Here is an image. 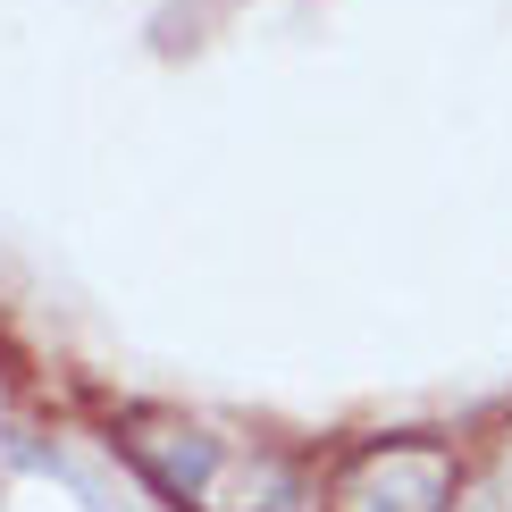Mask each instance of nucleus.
I'll list each match as a JSON object with an SVG mask.
<instances>
[{
    "instance_id": "f257e3e1",
    "label": "nucleus",
    "mask_w": 512,
    "mask_h": 512,
    "mask_svg": "<svg viewBox=\"0 0 512 512\" xmlns=\"http://www.w3.org/2000/svg\"><path fill=\"white\" fill-rule=\"evenodd\" d=\"M118 454L177 512H294L303 504L294 462H277L269 445L194 412H118Z\"/></svg>"
},
{
    "instance_id": "f03ea898",
    "label": "nucleus",
    "mask_w": 512,
    "mask_h": 512,
    "mask_svg": "<svg viewBox=\"0 0 512 512\" xmlns=\"http://www.w3.org/2000/svg\"><path fill=\"white\" fill-rule=\"evenodd\" d=\"M462 462L429 437H378L328 479V512H454Z\"/></svg>"
},
{
    "instance_id": "7ed1b4c3",
    "label": "nucleus",
    "mask_w": 512,
    "mask_h": 512,
    "mask_svg": "<svg viewBox=\"0 0 512 512\" xmlns=\"http://www.w3.org/2000/svg\"><path fill=\"white\" fill-rule=\"evenodd\" d=\"M479 512H512V454L496 462V479H487V496H479Z\"/></svg>"
}]
</instances>
